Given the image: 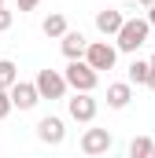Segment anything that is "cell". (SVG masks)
I'll return each instance as SVG.
<instances>
[{
	"instance_id": "6da1fadb",
	"label": "cell",
	"mask_w": 155,
	"mask_h": 158,
	"mask_svg": "<svg viewBox=\"0 0 155 158\" xmlns=\"http://www.w3.org/2000/svg\"><path fill=\"white\" fill-rule=\"evenodd\" d=\"M152 37V22H148V15L144 19H126L122 22V30L115 33V44L118 52H137V48H144Z\"/></svg>"
},
{
	"instance_id": "7a4b0ae2",
	"label": "cell",
	"mask_w": 155,
	"mask_h": 158,
	"mask_svg": "<svg viewBox=\"0 0 155 158\" xmlns=\"http://www.w3.org/2000/svg\"><path fill=\"white\" fill-rule=\"evenodd\" d=\"M67 85L74 92H92L100 85V70L89 59H67Z\"/></svg>"
},
{
	"instance_id": "3957f363",
	"label": "cell",
	"mask_w": 155,
	"mask_h": 158,
	"mask_svg": "<svg viewBox=\"0 0 155 158\" xmlns=\"http://www.w3.org/2000/svg\"><path fill=\"white\" fill-rule=\"evenodd\" d=\"M37 88H41V96H44V99H63V96H67V88H70V85H67V74H59V70H48V66H44V70H37Z\"/></svg>"
},
{
	"instance_id": "277c9868",
	"label": "cell",
	"mask_w": 155,
	"mask_h": 158,
	"mask_svg": "<svg viewBox=\"0 0 155 158\" xmlns=\"http://www.w3.org/2000/svg\"><path fill=\"white\" fill-rule=\"evenodd\" d=\"M85 59H89L96 70H115V63H118V44H107V40H89Z\"/></svg>"
},
{
	"instance_id": "5b68a950",
	"label": "cell",
	"mask_w": 155,
	"mask_h": 158,
	"mask_svg": "<svg viewBox=\"0 0 155 158\" xmlns=\"http://www.w3.org/2000/svg\"><path fill=\"white\" fill-rule=\"evenodd\" d=\"M96 110H100V103L92 99V92H74V99H67V114L81 125H89L96 118Z\"/></svg>"
},
{
	"instance_id": "8992f818",
	"label": "cell",
	"mask_w": 155,
	"mask_h": 158,
	"mask_svg": "<svg viewBox=\"0 0 155 158\" xmlns=\"http://www.w3.org/2000/svg\"><path fill=\"white\" fill-rule=\"evenodd\" d=\"M41 99V88H37V81H15L11 85V103L19 107V110H33Z\"/></svg>"
},
{
	"instance_id": "52a82bcc",
	"label": "cell",
	"mask_w": 155,
	"mask_h": 158,
	"mask_svg": "<svg viewBox=\"0 0 155 158\" xmlns=\"http://www.w3.org/2000/svg\"><path fill=\"white\" fill-rule=\"evenodd\" d=\"M111 147H115V136L107 129H85L81 132V151L85 155H107Z\"/></svg>"
},
{
	"instance_id": "ba28073f",
	"label": "cell",
	"mask_w": 155,
	"mask_h": 158,
	"mask_svg": "<svg viewBox=\"0 0 155 158\" xmlns=\"http://www.w3.org/2000/svg\"><path fill=\"white\" fill-rule=\"evenodd\" d=\"M37 140L41 143H48V147H59L63 140H67V129H63V118H41L37 121Z\"/></svg>"
},
{
	"instance_id": "9c48e42d",
	"label": "cell",
	"mask_w": 155,
	"mask_h": 158,
	"mask_svg": "<svg viewBox=\"0 0 155 158\" xmlns=\"http://www.w3.org/2000/svg\"><path fill=\"white\" fill-rule=\"evenodd\" d=\"M59 48H63V55H67V59H85L89 40H85V33H78V30H67V33L59 37Z\"/></svg>"
},
{
	"instance_id": "30bf717a",
	"label": "cell",
	"mask_w": 155,
	"mask_h": 158,
	"mask_svg": "<svg viewBox=\"0 0 155 158\" xmlns=\"http://www.w3.org/2000/svg\"><path fill=\"white\" fill-rule=\"evenodd\" d=\"M122 22H126V15H122L118 7H104V11H96V30H100L104 37H115L118 30H122Z\"/></svg>"
},
{
	"instance_id": "8fae6325",
	"label": "cell",
	"mask_w": 155,
	"mask_h": 158,
	"mask_svg": "<svg viewBox=\"0 0 155 158\" xmlns=\"http://www.w3.org/2000/svg\"><path fill=\"white\" fill-rule=\"evenodd\" d=\"M129 99H133V85H129V81L107 85V107H111V110H126Z\"/></svg>"
},
{
	"instance_id": "7c38bea8",
	"label": "cell",
	"mask_w": 155,
	"mask_h": 158,
	"mask_svg": "<svg viewBox=\"0 0 155 158\" xmlns=\"http://www.w3.org/2000/svg\"><path fill=\"white\" fill-rule=\"evenodd\" d=\"M152 59H148V63H144V59H133V63H129V85H148V81H152Z\"/></svg>"
},
{
	"instance_id": "4fadbf2b",
	"label": "cell",
	"mask_w": 155,
	"mask_h": 158,
	"mask_svg": "<svg viewBox=\"0 0 155 158\" xmlns=\"http://www.w3.org/2000/svg\"><path fill=\"white\" fill-rule=\"evenodd\" d=\"M152 147H155V140L133 136V140H129V158H152Z\"/></svg>"
},
{
	"instance_id": "5bb4252c",
	"label": "cell",
	"mask_w": 155,
	"mask_h": 158,
	"mask_svg": "<svg viewBox=\"0 0 155 158\" xmlns=\"http://www.w3.org/2000/svg\"><path fill=\"white\" fill-rule=\"evenodd\" d=\"M41 30H44V37H63V33H67V19H63V15H48V19L41 22Z\"/></svg>"
},
{
	"instance_id": "9a60e30c",
	"label": "cell",
	"mask_w": 155,
	"mask_h": 158,
	"mask_svg": "<svg viewBox=\"0 0 155 158\" xmlns=\"http://www.w3.org/2000/svg\"><path fill=\"white\" fill-rule=\"evenodd\" d=\"M15 81H19V66H15L11 59H0V85H4V88H11Z\"/></svg>"
},
{
	"instance_id": "2e32d148",
	"label": "cell",
	"mask_w": 155,
	"mask_h": 158,
	"mask_svg": "<svg viewBox=\"0 0 155 158\" xmlns=\"http://www.w3.org/2000/svg\"><path fill=\"white\" fill-rule=\"evenodd\" d=\"M11 110H15V103H11V88H4V85H0V121L7 118Z\"/></svg>"
},
{
	"instance_id": "e0dca14e",
	"label": "cell",
	"mask_w": 155,
	"mask_h": 158,
	"mask_svg": "<svg viewBox=\"0 0 155 158\" xmlns=\"http://www.w3.org/2000/svg\"><path fill=\"white\" fill-rule=\"evenodd\" d=\"M4 30H11V11H7V7H0V33H4Z\"/></svg>"
},
{
	"instance_id": "ac0fdd59",
	"label": "cell",
	"mask_w": 155,
	"mask_h": 158,
	"mask_svg": "<svg viewBox=\"0 0 155 158\" xmlns=\"http://www.w3.org/2000/svg\"><path fill=\"white\" fill-rule=\"evenodd\" d=\"M37 4H41V0H19V11H33Z\"/></svg>"
},
{
	"instance_id": "d6986e66",
	"label": "cell",
	"mask_w": 155,
	"mask_h": 158,
	"mask_svg": "<svg viewBox=\"0 0 155 158\" xmlns=\"http://www.w3.org/2000/svg\"><path fill=\"white\" fill-rule=\"evenodd\" d=\"M148 22H152V26H155V4H152V7H148Z\"/></svg>"
},
{
	"instance_id": "ffe728a7",
	"label": "cell",
	"mask_w": 155,
	"mask_h": 158,
	"mask_svg": "<svg viewBox=\"0 0 155 158\" xmlns=\"http://www.w3.org/2000/svg\"><path fill=\"white\" fill-rule=\"evenodd\" d=\"M137 4H140V7H152V4H155V0H137Z\"/></svg>"
},
{
	"instance_id": "44dd1931",
	"label": "cell",
	"mask_w": 155,
	"mask_h": 158,
	"mask_svg": "<svg viewBox=\"0 0 155 158\" xmlns=\"http://www.w3.org/2000/svg\"><path fill=\"white\" fill-rule=\"evenodd\" d=\"M148 88H155V74H152V81H148Z\"/></svg>"
},
{
	"instance_id": "7402d4cb",
	"label": "cell",
	"mask_w": 155,
	"mask_h": 158,
	"mask_svg": "<svg viewBox=\"0 0 155 158\" xmlns=\"http://www.w3.org/2000/svg\"><path fill=\"white\" fill-rule=\"evenodd\" d=\"M152 70H155V55H152Z\"/></svg>"
},
{
	"instance_id": "603a6c76",
	"label": "cell",
	"mask_w": 155,
	"mask_h": 158,
	"mask_svg": "<svg viewBox=\"0 0 155 158\" xmlns=\"http://www.w3.org/2000/svg\"><path fill=\"white\" fill-rule=\"evenodd\" d=\"M152 158H155V147H152Z\"/></svg>"
},
{
	"instance_id": "cb8c5ba5",
	"label": "cell",
	"mask_w": 155,
	"mask_h": 158,
	"mask_svg": "<svg viewBox=\"0 0 155 158\" xmlns=\"http://www.w3.org/2000/svg\"><path fill=\"white\" fill-rule=\"evenodd\" d=\"M0 7H4V0H0Z\"/></svg>"
}]
</instances>
